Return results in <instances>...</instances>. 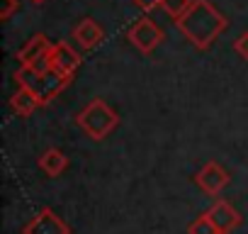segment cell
Returning a JSON list of instances; mask_svg holds the SVG:
<instances>
[{"mask_svg": "<svg viewBox=\"0 0 248 234\" xmlns=\"http://www.w3.org/2000/svg\"><path fill=\"white\" fill-rule=\"evenodd\" d=\"M178 30L183 32V37L195 47V49H209L219 34L226 32L229 22L226 17L209 3V0H192V5L187 8V13L175 20Z\"/></svg>", "mask_w": 248, "mask_h": 234, "instance_id": "obj_1", "label": "cell"}, {"mask_svg": "<svg viewBox=\"0 0 248 234\" xmlns=\"http://www.w3.org/2000/svg\"><path fill=\"white\" fill-rule=\"evenodd\" d=\"M76 125L95 142H102L105 137H109L117 125H119V115L107 105V100L102 98H93L78 115H76Z\"/></svg>", "mask_w": 248, "mask_h": 234, "instance_id": "obj_2", "label": "cell"}, {"mask_svg": "<svg viewBox=\"0 0 248 234\" xmlns=\"http://www.w3.org/2000/svg\"><path fill=\"white\" fill-rule=\"evenodd\" d=\"M127 39L132 42V47H134L137 51L151 54V51H156V49L161 47V42L166 39V34H163V30H161L151 17H139V20L129 27Z\"/></svg>", "mask_w": 248, "mask_h": 234, "instance_id": "obj_3", "label": "cell"}, {"mask_svg": "<svg viewBox=\"0 0 248 234\" xmlns=\"http://www.w3.org/2000/svg\"><path fill=\"white\" fill-rule=\"evenodd\" d=\"M22 234H71V227L51 207H42L25 227Z\"/></svg>", "mask_w": 248, "mask_h": 234, "instance_id": "obj_4", "label": "cell"}, {"mask_svg": "<svg viewBox=\"0 0 248 234\" xmlns=\"http://www.w3.org/2000/svg\"><path fill=\"white\" fill-rule=\"evenodd\" d=\"M229 181H231L229 171H226L221 164H217V161H207V164L195 173V183H197L207 195H212V198H219V193L229 185Z\"/></svg>", "mask_w": 248, "mask_h": 234, "instance_id": "obj_5", "label": "cell"}, {"mask_svg": "<svg viewBox=\"0 0 248 234\" xmlns=\"http://www.w3.org/2000/svg\"><path fill=\"white\" fill-rule=\"evenodd\" d=\"M46 59H49V64H51V68H54L56 73L71 76V78H73V73H76L78 66H80V54H78L68 42H56V44H51V51L46 54Z\"/></svg>", "mask_w": 248, "mask_h": 234, "instance_id": "obj_6", "label": "cell"}, {"mask_svg": "<svg viewBox=\"0 0 248 234\" xmlns=\"http://www.w3.org/2000/svg\"><path fill=\"white\" fill-rule=\"evenodd\" d=\"M207 217H209L212 224L219 229V234H231V232L243 222L241 212H238L229 200H217V202L207 210Z\"/></svg>", "mask_w": 248, "mask_h": 234, "instance_id": "obj_7", "label": "cell"}, {"mask_svg": "<svg viewBox=\"0 0 248 234\" xmlns=\"http://www.w3.org/2000/svg\"><path fill=\"white\" fill-rule=\"evenodd\" d=\"M71 76H61V73H56L54 68L49 71V73H44L34 85H32V90L39 95V100H42V105H46V102H51L56 95H61L68 85H71Z\"/></svg>", "mask_w": 248, "mask_h": 234, "instance_id": "obj_8", "label": "cell"}, {"mask_svg": "<svg viewBox=\"0 0 248 234\" xmlns=\"http://www.w3.org/2000/svg\"><path fill=\"white\" fill-rule=\"evenodd\" d=\"M73 39H76L83 49H95V47L105 39V32H102V27H100L93 17H83V20L73 27Z\"/></svg>", "mask_w": 248, "mask_h": 234, "instance_id": "obj_9", "label": "cell"}, {"mask_svg": "<svg viewBox=\"0 0 248 234\" xmlns=\"http://www.w3.org/2000/svg\"><path fill=\"white\" fill-rule=\"evenodd\" d=\"M49 51H51L49 37H46V34H34V37H32L30 42H25V47L17 51V61H20V66H30V64L44 59Z\"/></svg>", "mask_w": 248, "mask_h": 234, "instance_id": "obj_10", "label": "cell"}, {"mask_svg": "<svg viewBox=\"0 0 248 234\" xmlns=\"http://www.w3.org/2000/svg\"><path fill=\"white\" fill-rule=\"evenodd\" d=\"M37 166H39V171L46 173L49 178H59V176L68 168V156H66L61 149L51 147V149H46V151L37 159Z\"/></svg>", "mask_w": 248, "mask_h": 234, "instance_id": "obj_11", "label": "cell"}, {"mask_svg": "<svg viewBox=\"0 0 248 234\" xmlns=\"http://www.w3.org/2000/svg\"><path fill=\"white\" fill-rule=\"evenodd\" d=\"M39 105H42L39 95H37L32 88H22V85H20V90H17V93L13 95V100H10L13 112H15V115H20V117H30Z\"/></svg>", "mask_w": 248, "mask_h": 234, "instance_id": "obj_12", "label": "cell"}, {"mask_svg": "<svg viewBox=\"0 0 248 234\" xmlns=\"http://www.w3.org/2000/svg\"><path fill=\"white\" fill-rule=\"evenodd\" d=\"M190 5H192V0H161V3H158V8H161L168 17H173V20H180V17L187 13Z\"/></svg>", "mask_w": 248, "mask_h": 234, "instance_id": "obj_13", "label": "cell"}, {"mask_svg": "<svg viewBox=\"0 0 248 234\" xmlns=\"http://www.w3.org/2000/svg\"><path fill=\"white\" fill-rule=\"evenodd\" d=\"M187 234H219V229L212 224V219H209L207 212H204V215H200V217L187 227Z\"/></svg>", "mask_w": 248, "mask_h": 234, "instance_id": "obj_14", "label": "cell"}, {"mask_svg": "<svg viewBox=\"0 0 248 234\" xmlns=\"http://www.w3.org/2000/svg\"><path fill=\"white\" fill-rule=\"evenodd\" d=\"M17 8H20L17 0H0V20H10Z\"/></svg>", "mask_w": 248, "mask_h": 234, "instance_id": "obj_15", "label": "cell"}, {"mask_svg": "<svg viewBox=\"0 0 248 234\" xmlns=\"http://www.w3.org/2000/svg\"><path fill=\"white\" fill-rule=\"evenodd\" d=\"M233 51H236L241 59H248V32H243V34L233 42Z\"/></svg>", "mask_w": 248, "mask_h": 234, "instance_id": "obj_16", "label": "cell"}, {"mask_svg": "<svg viewBox=\"0 0 248 234\" xmlns=\"http://www.w3.org/2000/svg\"><path fill=\"white\" fill-rule=\"evenodd\" d=\"M134 3H137L141 10H154V8H158L161 0H134Z\"/></svg>", "mask_w": 248, "mask_h": 234, "instance_id": "obj_17", "label": "cell"}, {"mask_svg": "<svg viewBox=\"0 0 248 234\" xmlns=\"http://www.w3.org/2000/svg\"><path fill=\"white\" fill-rule=\"evenodd\" d=\"M30 3H34V5H44L46 0H30Z\"/></svg>", "mask_w": 248, "mask_h": 234, "instance_id": "obj_18", "label": "cell"}]
</instances>
